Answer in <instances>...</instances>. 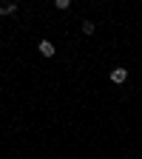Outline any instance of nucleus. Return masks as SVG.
<instances>
[{
	"mask_svg": "<svg viewBox=\"0 0 142 159\" xmlns=\"http://www.w3.org/2000/svg\"><path fill=\"white\" fill-rule=\"evenodd\" d=\"M54 6H57V9H60V11H66V9H68V6H71V0H54Z\"/></svg>",
	"mask_w": 142,
	"mask_h": 159,
	"instance_id": "obj_4",
	"label": "nucleus"
},
{
	"mask_svg": "<svg viewBox=\"0 0 142 159\" xmlns=\"http://www.w3.org/2000/svg\"><path fill=\"white\" fill-rule=\"evenodd\" d=\"M94 23H91V20H83V34H94Z\"/></svg>",
	"mask_w": 142,
	"mask_h": 159,
	"instance_id": "obj_3",
	"label": "nucleus"
},
{
	"mask_svg": "<svg viewBox=\"0 0 142 159\" xmlns=\"http://www.w3.org/2000/svg\"><path fill=\"white\" fill-rule=\"evenodd\" d=\"M37 48H40V54H43V57H54V54H57V46L51 43V40H40Z\"/></svg>",
	"mask_w": 142,
	"mask_h": 159,
	"instance_id": "obj_1",
	"label": "nucleus"
},
{
	"mask_svg": "<svg viewBox=\"0 0 142 159\" xmlns=\"http://www.w3.org/2000/svg\"><path fill=\"white\" fill-rule=\"evenodd\" d=\"M3 14H6V9H3V6H0V17H3Z\"/></svg>",
	"mask_w": 142,
	"mask_h": 159,
	"instance_id": "obj_5",
	"label": "nucleus"
},
{
	"mask_svg": "<svg viewBox=\"0 0 142 159\" xmlns=\"http://www.w3.org/2000/svg\"><path fill=\"white\" fill-rule=\"evenodd\" d=\"M128 80V68H114L111 71V83H125Z\"/></svg>",
	"mask_w": 142,
	"mask_h": 159,
	"instance_id": "obj_2",
	"label": "nucleus"
}]
</instances>
